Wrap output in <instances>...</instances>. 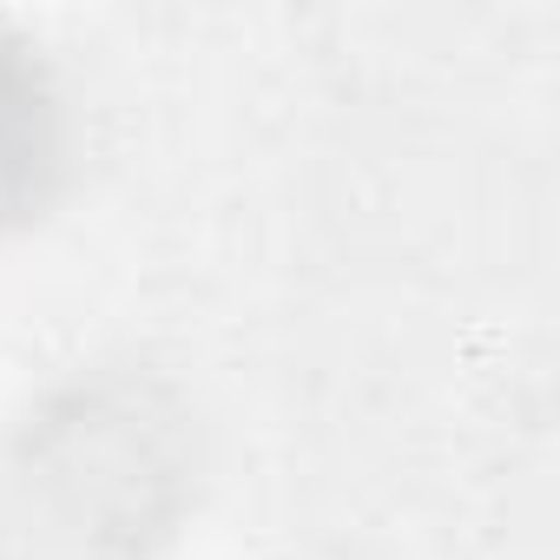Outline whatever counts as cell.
Returning a JSON list of instances; mask_svg holds the SVG:
<instances>
[{
	"label": "cell",
	"instance_id": "6da1fadb",
	"mask_svg": "<svg viewBox=\"0 0 560 560\" xmlns=\"http://www.w3.org/2000/svg\"><path fill=\"white\" fill-rule=\"evenodd\" d=\"M185 416L145 383H100L67 396L21 448L14 481L27 514L67 547H113L132 560L185 508Z\"/></svg>",
	"mask_w": 560,
	"mask_h": 560
},
{
	"label": "cell",
	"instance_id": "7a4b0ae2",
	"mask_svg": "<svg viewBox=\"0 0 560 560\" xmlns=\"http://www.w3.org/2000/svg\"><path fill=\"white\" fill-rule=\"evenodd\" d=\"M60 178V100L47 67L0 34V224H21L47 205Z\"/></svg>",
	"mask_w": 560,
	"mask_h": 560
}]
</instances>
